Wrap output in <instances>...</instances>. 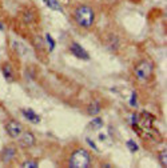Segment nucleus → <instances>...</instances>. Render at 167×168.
Masks as SVG:
<instances>
[{"label":"nucleus","instance_id":"obj_1","mask_svg":"<svg viewBox=\"0 0 167 168\" xmlns=\"http://www.w3.org/2000/svg\"><path fill=\"white\" fill-rule=\"evenodd\" d=\"M74 17L76 24L82 28H91L95 23V11L92 9V7L90 6H79L75 9L74 12Z\"/></svg>","mask_w":167,"mask_h":168},{"label":"nucleus","instance_id":"obj_2","mask_svg":"<svg viewBox=\"0 0 167 168\" xmlns=\"http://www.w3.org/2000/svg\"><path fill=\"white\" fill-rule=\"evenodd\" d=\"M90 166H91V156H90L88 151L78 148L71 152V156L68 159L70 168H87Z\"/></svg>","mask_w":167,"mask_h":168},{"label":"nucleus","instance_id":"obj_3","mask_svg":"<svg viewBox=\"0 0 167 168\" xmlns=\"http://www.w3.org/2000/svg\"><path fill=\"white\" fill-rule=\"evenodd\" d=\"M152 64L149 60H140L134 67V76L139 83H147L152 77Z\"/></svg>","mask_w":167,"mask_h":168},{"label":"nucleus","instance_id":"obj_4","mask_svg":"<svg viewBox=\"0 0 167 168\" xmlns=\"http://www.w3.org/2000/svg\"><path fill=\"white\" fill-rule=\"evenodd\" d=\"M31 40H32L33 48H35V51H36L39 60H40L42 63L47 64V63H48V58H47L48 54H47V45L44 43V40H43L39 35H33Z\"/></svg>","mask_w":167,"mask_h":168},{"label":"nucleus","instance_id":"obj_5","mask_svg":"<svg viewBox=\"0 0 167 168\" xmlns=\"http://www.w3.org/2000/svg\"><path fill=\"white\" fill-rule=\"evenodd\" d=\"M6 131H7V133H8L9 138L17 139L22 135V132H23V127H22V124L19 123V121L9 120L8 123L6 124Z\"/></svg>","mask_w":167,"mask_h":168},{"label":"nucleus","instance_id":"obj_6","mask_svg":"<svg viewBox=\"0 0 167 168\" xmlns=\"http://www.w3.org/2000/svg\"><path fill=\"white\" fill-rule=\"evenodd\" d=\"M36 17H37V11H35V9H32V8H24L20 12L22 23H24L26 26L33 24V23L36 21Z\"/></svg>","mask_w":167,"mask_h":168},{"label":"nucleus","instance_id":"obj_7","mask_svg":"<svg viewBox=\"0 0 167 168\" xmlns=\"http://www.w3.org/2000/svg\"><path fill=\"white\" fill-rule=\"evenodd\" d=\"M154 121H155L154 115H151L150 112H147V111H143L142 114L138 116V123L140 124V128L152 127V125H154Z\"/></svg>","mask_w":167,"mask_h":168},{"label":"nucleus","instance_id":"obj_8","mask_svg":"<svg viewBox=\"0 0 167 168\" xmlns=\"http://www.w3.org/2000/svg\"><path fill=\"white\" fill-rule=\"evenodd\" d=\"M35 142H36V139H35V136H33L32 132H24V133L22 132V136H20V139H19L20 147L26 148V149L35 146Z\"/></svg>","mask_w":167,"mask_h":168},{"label":"nucleus","instance_id":"obj_9","mask_svg":"<svg viewBox=\"0 0 167 168\" xmlns=\"http://www.w3.org/2000/svg\"><path fill=\"white\" fill-rule=\"evenodd\" d=\"M15 156H16V147L11 144V146H7L3 148L2 153H0V160L3 163H9Z\"/></svg>","mask_w":167,"mask_h":168},{"label":"nucleus","instance_id":"obj_10","mask_svg":"<svg viewBox=\"0 0 167 168\" xmlns=\"http://www.w3.org/2000/svg\"><path fill=\"white\" fill-rule=\"evenodd\" d=\"M70 51L76 56V58H79V59H82V60H90L88 52L80 44H78V43H72V44H71L70 45Z\"/></svg>","mask_w":167,"mask_h":168},{"label":"nucleus","instance_id":"obj_11","mask_svg":"<svg viewBox=\"0 0 167 168\" xmlns=\"http://www.w3.org/2000/svg\"><path fill=\"white\" fill-rule=\"evenodd\" d=\"M106 45H107V48L111 51V52H118L119 47H120V41H119V37H118L115 34H110V35L107 36Z\"/></svg>","mask_w":167,"mask_h":168},{"label":"nucleus","instance_id":"obj_12","mask_svg":"<svg viewBox=\"0 0 167 168\" xmlns=\"http://www.w3.org/2000/svg\"><path fill=\"white\" fill-rule=\"evenodd\" d=\"M2 71H3L4 77H6L8 82L13 80V67H12V65L9 64L8 62H6V63L2 64Z\"/></svg>","mask_w":167,"mask_h":168},{"label":"nucleus","instance_id":"obj_13","mask_svg":"<svg viewBox=\"0 0 167 168\" xmlns=\"http://www.w3.org/2000/svg\"><path fill=\"white\" fill-rule=\"evenodd\" d=\"M22 114H23V116H24L27 120L32 121V123H39V121H40V118H39V116H37L35 112H33L32 110H30V108L22 110Z\"/></svg>","mask_w":167,"mask_h":168},{"label":"nucleus","instance_id":"obj_14","mask_svg":"<svg viewBox=\"0 0 167 168\" xmlns=\"http://www.w3.org/2000/svg\"><path fill=\"white\" fill-rule=\"evenodd\" d=\"M44 2V4L48 8L54 9V11H59V12H63V9H61L60 7V3L58 2V0H43Z\"/></svg>","mask_w":167,"mask_h":168},{"label":"nucleus","instance_id":"obj_15","mask_svg":"<svg viewBox=\"0 0 167 168\" xmlns=\"http://www.w3.org/2000/svg\"><path fill=\"white\" fill-rule=\"evenodd\" d=\"M102 127H103V120L100 118H95L94 120H91V123H90V128L94 131H98Z\"/></svg>","mask_w":167,"mask_h":168},{"label":"nucleus","instance_id":"obj_16","mask_svg":"<svg viewBox=\"0 0 167 168\" xmlns=\"http://www.w3.org/2000/svg\"><path fill=\"white\" fill-rule=\"evenodd\" d=\"M87 112L90 115H92V116H95V115H98L99 112H100V105H99V103H92V104H90L88 105V110H87Z\"/></svg>","mask_w":167,"mask_h":168},{"label":"nucleus","instance_id":"obj_17","mask_svg":"<svg viewBox=\"0 0 167 168\" xmlns=\"http://www.w3.org/2000/svg\"><path fill=\"white\" fill-rule=\"evenodd\" d=\"M159 163L162 167H166L167 166V151H160L159 152Z\"/></svg>","mask_w":167,"mask_h":168},{"label":"nucleus","instance_id":"obj_18","mask_svg":"<svg viewBox=\"0 0 167 168\" xmlns=\"http://www.w3.org/2000/svg\"><path fill=\"white\" fill-rule=\"evenodd\" d=\"M46 41H47V44H48V51H54V48H55V40L52 39V36L50 34L46 35Z\"/></svg>","mask_w":167,"mask_h":168},{"label":"nucleus","instance_id":"obj_19","mask_svg":"<svg viewBox=\"0 0 167 168\" xmlns=\"http://www.w3.org/2000/svg\"><path fill=\"white\" fill-rule=\"evenodd\" d=\"M13 49H15L16 51V52H17V55H23V54H24V47H23L20 43H17V41H13Z\"/></svg>","mask_w":167,"mask_h":168},{"label":"nucleus","instance_id":"obj_20","mask_svg":"<svg viewBox=\"0 0 167 168\" xmlns=\"http://www.w3.org/2000/svg\"><path fill=\"white\" fill-rule=\"evenodd\" d=\"M127 148L130 149L131 152H136L138 149H139V147H138V144L135 142H132V140H128L127 142Z\"/></svg>","mask_w":167,"mask_h":168},{"label":"nucleus","instance_id":"obj_21","mask_svg":"<svg viewBox=\"0 0 167 168\" xmlns=\"http://www.w3.org/2000/svg\"><path fill=\"white\" fill-rule=\"evenodd\" d=\"M22 167H24V168H37L39 166H37L36 161H24L22 164Z\"/></svg>","mask_w":167,"mask_h":168},{"label":"nucleus","instance_id":"obj_22","mask_svg":"<svg viewBox=\"0 0 167 168\" xmlns=\"http://www.w3.org/2000/svg\"><path fill=\"white\" fill-rule=\"evenodd\" d=\"M130 124L131 125H136L138 124V115L136 114H132L130 116Z\"/></svg>","mask_w":167,"mask_h":168},{"label":"nucleus","instance_id":"obj_23","mask_svg":"<svg viewBox=\"0 0 167 168\" xmlns=\"http://www.w3.org/2000/svg\"><path fill=\"white\" fill-rule=\"evenodd\" d=\"M130 104H131L132 107H135V105H136V92H132V96H131Z\"/></svg>","mask_w":167,"mask_h":168},{"label":"nucleus","instance_id":"obj_24","mask_svg":"<svg viewBox=\"0 0 167 168\" xmlns=\"http://www.w3.org/2000/svg\"><path fill=\"white\" fill-rule=\"evenodd\" d=\"M87 143H88L90 146H91V147H92V148L95 149V151H96V149H98V148H96V146H95V144H94V142H92L91 139H87Z\"/></svg>","mask_w":167,"mask_h":168},{"label":"nucleus","instance_id":"obj_25","mask_svg":"<svg viewBox=\"0 0 167 168\" xmlns=\"http://www.w3.org/2000/svg\"><path fill=\"white\" fill-rule=\"evenodd\" d=\"M99 139H102V140H104V139H106V136H104V135H99Z\"/></svg>","mask_w":167,"mask_h":168},{"label":"nucleus","instance_id":"obj_26","mask_svg":"<svg viewBox=\"0 0 167 168\" xmlns=\"http://www.w3.org/2000/svg\"><path fill=\"white\" fill-rule=\"evenodd\" d=\"M0 30H4V26L2 24V23H0Z\"/></svg>","mask_w":167,"mask_h":168}]
</instances>
